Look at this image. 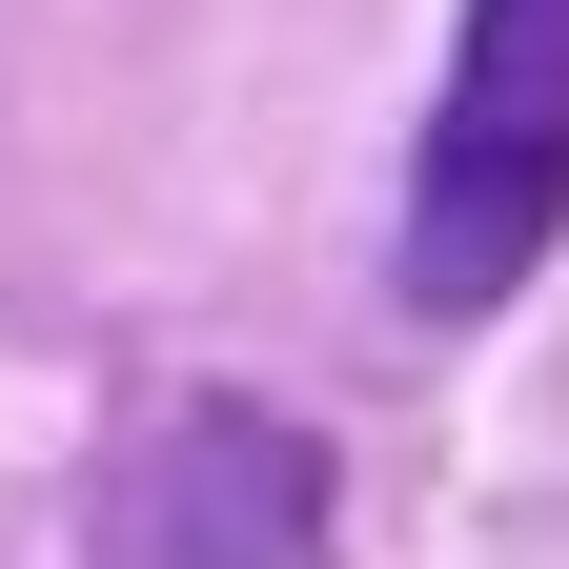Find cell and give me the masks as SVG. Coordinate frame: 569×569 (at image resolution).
<instances>
[{"label": "cell", "mask_w": 569, "mask_h": 569, "mask_svg": "<svg viewBox=\"0 0 569 569\" xmlns=\"http://www.w3.org/2000/svg\"><path fill=\"white\" fill-rule=\"evenodd\" d=\"M569 224V0H468V61L407 142V306H509Z\"/></svg>", "instance_id": "obj_1"}, {"label": "cell", "mask_w": 569, "mask_h": 569, "mask_svg": "<svg viewBox=\"0 0 569 569\" xmlns=\"http://www.w3.org/2000/svg\"><path fill=\"white\" fill-rule=\"evenodd\" d=\"M102 569H326V448L264 407L142 427L122 488H102Z\"/></svg>", "instance_id": "obj_2"}]
</instances>
